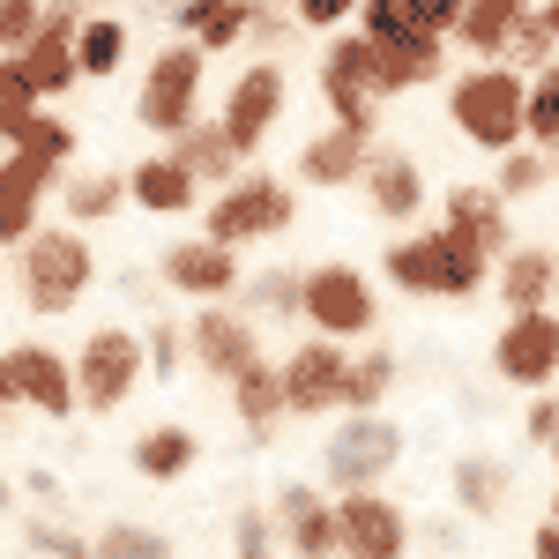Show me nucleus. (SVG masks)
Listing matches in <instances>:
<instances>
[{
	"instance_id": "f257e3e1",
	"label": "nucleus",
	"mask_w": 559,
	"mask_h": 559,
	"mask_svg": "<svg viewBox=\"0 0 559 559\" xmlns=\"http://www.w3.org/2000/svg\"><path fill=\"white\" fill-rule=\"evenodd\" d=\"M381 276L403 292V299H448V306H463V299H477V292L492 284V261L477 254V247H463L455 231L426 224V231H403V239L381 254Z\"/></svg>"
},
{
	"instance_id": "f03ea898",
	"label": "nucleus",
	"mask_w": 559,
	"mask_h": 559,
	"mask_svg": "<svg viewBox=\"0 0 559 559\" xmlns=\"http://www.w3.org/2000/svg\"><path fill=\"white\" fill-rule=\"evenodd\" d=\"M90 284H97V254H90V239L75 224H38L23 247H15V292L23 306L52 321V313H75L90 299Z\"/></svg>"
},
{
	"instance_id": "7ed1b4c3",
	"label": "nucleus",
	"mask_w": 559,
	"mask_h": 559,
	"mask_svg": "<svg viewBox=\"0 0 559 559\" xmlns=\"http://www.w3.org/2000/svg\"><path fill=\"white\" fill-rule=\"evenodd\" d=\"M448 120L463 142H477L485 157H508L522 150V120H530V75H515L508 60L492 68H463L448 83Z\"/></svg>"
},
{
	"instance_id": "20e7f679",
	"label": "nucleus",
	"mask_w": 559,
	"mask_h": 559,
	"mask_svg": "<svg viewBox=\"0 0 559 559\" xmlns=\"http://www.w3.org/2000/svg\"><path fill=\"white\" fill-rule=\"evenodd\" d=\"M403 463V426L388 418V411H344L329 440H321V492L329 500H344V492H381L388 471Z\"/></svg>"
},
{
	"instance_id": "39448f33",
	"label": "nucleus",
	"mask_w": 559,
	"mask_h": 559,
	"mask_svg": "<svg viewBox=\"0 0 559 559\" xmlns=\"http://www.w3.org/2000/svg\"><path fill=\"white\" fill-rule=\"evenodd\" d=\"M202 75H210V52L202 45H157L150 52V68H142V97H134V120H142V134H165V142H179V134L202 120Z\"/></svg>"
},
{
	"instance_id": "423d86ee",
	"label": "nucleus",
	"mask_w": 559,
	"mask_h": 559,
	"mask_svg": "<svg viewBox=\"0 0 559 559\" xmlns=\"http://www.w3.org/2000/svg\"><path fill=\"white\" fill-rule=\"evenodd\" d=\"M292 216H299V194L284 187L276 173H239L231 187H216L210 210H202V239L216 247H254V239H276V231H292Z\"/></svg>"
},
{
	"instance_id": "0eeeda50",
	"label": "nucleus",
	"mask_w": 559,
	"mask_h": 559,
	"mask_svg": "<svg viewBox=\"0 0 559 559\" xmlns=\"http://www.w3.org/2000/svg\"><path fill=\"white\" fill-rule=\"evenodd\" d=\"M299 321L313 329V336L358 350V336H373V321H381L373 276H366L358 261H313L306 284H299Z\"/></svg>"
},
{
	"instance_id": "6e6552de",
	"label": "nucleus",
	"mask_w": 559,
	"mask_h": 559,
	"mask_svg": "<svg viewBox=\"0 0 559 559\" xmlns=\"http://www.w3.org/2000/svg\"><path fill=\"white\" fill-rule=\"evenodd\" d=\"M142 381H150L142 336H134V329H120V321L90 329L83 350H75V403H83L90 418H112V411H120Z\"/></svg>"
},
{
	"instance_id": "1a4fd4ad",
	"label": "nucleus",
	"mask_w": 559,
	"mask_h": 559,
	"mask_svg": "<svg viewBox=\"0 0 559 559\" xmlns=\"http://www.w3.org/2000/svg\"><path fill=\"white\" fill-rule=\"evenodd\" d=\"M321 105H329V120H336V128H358V134H373V128H381V90H373V45L358 38V31H336V38L321 45Z\"/></svg>"
},
{
	"instance_id": "9d476101",
	"label": "nucleus",
	"mask_w": 559,
	"mask_h": 559,
	"mask_svg": "<svg viewBox=\"0 0 559 559\" xmlns=\"http://www.w3.org/2000/svg\"><path fill=\"white\" fill-rule=\"evenodd\" d=\"M492 373H500L508 388H530V395L559 388V306H537V313H500V336H492Z\"/></svg>"
},
{
	"instance_id": "9b49d317",
	"label": "nucleus",
	"mask_w": 559,
	"mask_h": 559,
	"mask_svg": "<svg viewBox=\"0 0 559 559\" xmlns=\"http://www.w3.org/2000/svg\"><path fill=\"white\" fill-rule=\"evenodd\" d=\"M284 105H292V75H284V60H247L239 68V83L224 90V134L239 142V157L254 165L261 142L276 134V120H284Z\"/></svg>"
},
{
	"instance_id": "f8f14e48",
	"label": "nucleus",
	"mask_w": 559,
	"mask_h": 559,
	"mask_svg": "<svg viewBox=\"0 0 559 559\" xmlns=\"http://www.w3.org/2000/svg\"><path fill=\"white\" fill-rule=\"evenodd\" d=\"M254 358H261V329L231 299H224V306H194V313H187V366H194L202 381L231 388Z\"/></svg>"
},
{
	"instance_id": "ddd939ff",
	"label": "nucleus",
	"mask_w": 559,
	"mask_h": 559,
	"mask_svg": "<svg viewBox=\"0 0 559 559\" xmlns=\"http://www.w3.org/2000/svg\"><path fill=\"white\" fill-rule=\"evenodd\" d=\"M418 522L388 492H344L336 500V559H411Z\"/></svg>"
},
{
	"instance_id": "4468645a",
	"label": "nucleus",
	"mask_w": 559,
	"mask_h": 559,
	"mask_svg": "<svg viewBox=\"0 0 559 559\" xmlns=\"http://www.w3.org/2000/svg\"><path fill=\"white\" fill-rule=\"evenodd\" d=\"M284 373V411L292 418H344V388H350V344H329V336H306L292 344V358L276 366Z\"/></svg>"
},
{
	"instance_id": "2eb2a0df",
	"label": "nucleus",
	"mask_w": 559,
	"mask_h": 559,
	"mask_svg": "<svg viewBox=\"0 0 559 559\" xmlns=\"http://www.w3.org/2000/svg\"><path fill=\"white\" fill-rule=\"evenodd\" d=\"M157 276H165V292H179L187 306H224L239 299V284H247V269H239V254L231 247H216V239H173L165 247V261H157Z\"/></svg>"
},
{
	"instance_id": "dca6fc26",
	"label": "nucleus",
	"mask_w": 559,
	"mask_h": 559,
	"mask_svg": "<svg viewBox=\"0 0 559 559\" xmlns=\"http://www.w3.org/2000/svg\"><path fill=\"white\" fill-rule=\"evenodd\" d=\"M8 373H15V403L23 411H38L52 426H68L83 403H75V358L52 344H15L8 350Z\"/></svg>"
},
{
	"instance_id": "f3484780",
	"label": "nucleus",
	"mask_w": 559,
	"mask_h": 559,
	"mask_svg": "<svg viewBox=\"0 0 559 559\" xmlns=\"http://www.w3.org/2000/svg\"><path fill=\"white\" fill-rule=\"evenodd\" d=\"M269 515H276V537H284L292 559H336V500H329L313 477H292V485L269 500Z\"/></svg>"
},
{
	"instance_id": "a211bd4d",
	"label": "nucleus",
	"mask_w": 559,
	"mask_h": 559,
	"mask_svg": "<svg viewBox=\"0 0 559 559\" xmlns=\"http://www.w3.org/2000/svg\"><path fill=\"white\" fill-rule=\"evenodd\" d=\"M440 231H455L463 247H477L485 261H500L515 247V216L508 202L492 194V179H463V187H448V202H440Z\"/></svg>"
},
{
	"instance_id": "6ab92c4d",
	"label": "nucleus",
	"mask_w": 559,
	"mask_h": 559,
	"mask_svg": "<svg viewBox=\"0 0 559 559\" xmlns=\"http://www.w3.org/2000/svg\"><path fill=\"white\" fill-rule=\"evenodd\" d=\"M60 165H45V157H23V150H8L0 157V247H23L31 231H38V202L60 187Z\"/></svg>"
},
{
	"instance_id": "aec40b11",
	"label": "nucleus",
	"mask_w": 559,
	"mask_h": 559,
	"mask_svg": "<svg viewBox=\"0 0 559 559\" xmlns=\"http://www.w3.org/2000/svg\"><path fill=\"white\" fill-rule=\"evenodd\" d=\"M366 202L381 224H418L426 216V173H418V157L411 150H395V142H373V165H366Z\"/></svg>"
},
{
	"instance_id": "412c9836",
	"label": "nucleus",
	"mask_w": 559,
	"mask_h": 559,
	"mask_svg": "<svg viewBox=\"0 0 559 559\" xmlns=\"http://www.w3.org/2000/svg\"><path fill=\"white\" fill-rule=\"evenodd\" d=\"M366 165H373V134H358V128H329L321 134H306L299 142V179L306 187H321V194H336V187H358L366 179Z\"/></svg>"
},
{
	"instance_id": "4be33fe9",
	"label": "nucleus",
	"mask_w": 559,
	"mask_h": 559,
	"mask_svg": "<svg viewBox=\"0 0 559 559\" xmlns=\"http://www.w3.org/2000/svg\"><path fill=\"white\" fill-rule=\"evenodd\" d=\"M492 284H500V306L508 313L559 306V254L552 247H508V254L492 261Z\"/></svg>"
},
{
	"instance_id": "5701e85b",
	"label": "nucleus",
	"mask_w": 559,
	"mask_h": 559,
	"mask_svg": "<svg viewBox=\"0 0 559 559\" xmlns=\"http://www.w3.org/2000/svg\"><path fill=\"white\" fill-rule=\"evenodd\" d=\"M128 202L142 216H194L202 210V179L165 150V157H142V165L128 173Z\"/></svg>"
},
{
	"instance_id": "b1692460",
	"label": "nucleus",
	"mask_w": 559,
	"mask_h": 559,
	"mask_svg": "<svg viewBox=\"0 0 559 559\" xmlns=\"http://www.w3.org/2000/svg\"><path fill=\"white\" fill-rule=\"evenodd\" d=\"M530 15H537V0H471L455 45L471 52L477 68H492V60H508V45H515V31L530 23Z\"/></svg>"
},
{
	"instance_id": "393cba45",
	"label": "nucleus",
	"mask_w": 559,
	"mask_h": 559,
	"mask_svg": "<svg viewBox=\"0 0 559 559\" xmlns=\"http://www.w3.org/2000/svg\"><path fill=\"white\" fill-rule=\"evenodd\" d=\"M254 15H261V0H179L173 8L179 38L202 45V52H224V45L254 38Z\"/></svg>"
},
{
	"instance_id": "a878e982",
	"label": "nucleus",
	"mask_w": 559,
	"mask_h": 559,
	"mask_svg": "<svg viewBox=\"0 0 559 559\" xmlns=\"http://www.w3.org/2000/svg\"><path fill=\"white\" fill-rule=\"evenodd\" d=\"M508 463L500 455H485V448H471V455H455V471H448V492H455V508L471 522H500V508H508Z\"/></svg>"
},
{
	"instance_id": "bb28decb",
	"label": "nucleus",
	"mask_w": 559,
	"mask_h": 559,
	"mask_svg": "<svg viewBox=\"0 0 559 559\" xmlns=\"http://www.w3.org/2000/svg\"><path fill=\"white\" fill-rule=\"evenodd\" d=\"M173 157H179L194 179H202V187H231L239 173H254V165L239 157V142L224 134V120H194V128L173 142Z\"/></svg>"
},
{
	"instance_id": "cd10ccee",
	"label": "nucleus",
	"mask_w": 559,
	"mask_h": 559,
	"mask_svg": "<svg viewBox=\"0 0 559 559\" xmlns=\"http://www.w3.org/2000/svg\"><path fill=\"white\" fill-rule=\"evenodd\" d=\"M231 418L247 426V440H276V426L292 418V411H284V373H276L269 358H254V366L231 381Z\"/></svg>"
},
{
	"instance_id": "c85d7f7f",
	"label": "nucleus",
	"mask_w": 559,
	"mask_h": 559,
	"mask_svg": "<svg viewBox=\"0 0 559 559\" xmlns=\"http://www.w3.org/2000/svg\"><path fill=\"white\" fill-rule=\"evenodd\" d=\"M128 463H134V477H150V485H179V477L202 463V432L194 426H150L128 448Z\"/></svg>"
},
{
	"instance_id": "c756f323",
	"label": "nucleus",
	"mask_w": 559,
	"mask_h": 559,
	"mask_svg": "<svg viewBox=\"0 0 559 559\" xmlns=\"http://www.w3.org/2000/svg\"><path fill=\"white\" fill-rule=\"evenodd\" d=\"M299 284H306V269H261V276H247V284H239V313H247V321H299Z\"/></svg>"
},
{
	"instance_id": "7c9ffc66",
	"label": "nucleus",
	"mask_w": 559,
	"mask_h": 559,
	"mask_svg": "<svg viewBox=\"0 0 559 559\" xmlns=\"http://www.w3.org/2000/svg\"><path fill=\"white\" fill-rule=\"evenodd\" d=\"M60 202H68V216H75V231H90V224L120 216V202H128V173H68L60 179Z\"/></svg>"
},
{
	"instance_id": "2f4dec72",
	"label": "nucleus",
	"mask_w": 559,
	"mask_h": 559,
	"mask_svg": "<svg viewBox=\"0 0 559 559\" xmlns=\"http://www.w3.org/2000/svg\"><path fill=\"white\" fill-rule=\"evenodd\" d=\"M75 60H83V83H105L128 68V23L120 15H83L75 31Z\"/></svg>"
},
{
	"instance_id": "473e14b6",
	"label": "nucleus",
	"mask_w": 559,
	"mask_h": 559,
	"mask_svg": "<svg viewBox=\"0 0 559 559\" xmlns=\"http://www.w3.org/2000/svg\"><path fill=\"white\" fill-rule=\"evenodd\" d=\"M395 350L388 344H358L350 350V388H344V411H381L388 395H395Z\"/></svg>"
},
{
	"instance_id": "72a5a7b5",
	"label": "nucleus",
	"mask_w": 559,
	"mask_h": 559,
	"mask_svg": "<svg viewBox=\"0 0 559 559\" xmlns=\"http://www.w3.org/2000/svg\"><path fill=\"white\" fill-rule=\"evenodd\" d=\"M38 112H45V97L31 83V68H23V52H0V142H15Z\"/></svg>"
},
{
	"instance_id": "f704fd0d",
	"label": "nucleus",
	"mask_w": 559,
	"mask_h": 559,
	"mask_svg": "<svg viewBox=\"0 0 559 559\" xmlns=\"http://www.w3.org/2000/svg\"><path fill=\"white\" fill-rule=\"evenodd\" d=\"M552 179H559V165L545 157V150H530V142H522V150H508V157H500V173H492V194L515 210V202H530V194H545Z\"/></svg>"
},
{
	"instance_id": "c9c22d12",
	"label": "nucleus",
	"mask_w": 559,
	"mask_h": 559,
	"mask_svg": "<svg viewBox=\"0 0 559 559\" xmlns=\"http://www.w3.org/2000/svg\"><path fill=\"white\" fill-rule=\"evenodd\" d=\"M522 142L545 150V157L559 165V60L530 75V120H522Z\"/></svg>"
},
{
	"instance_id": "e433bc0d",
	"label": "nucleus",
	"mask_w": 559,
	"mask_h": 559,
	"mask_svg": "<svg viewBox=\"0 0 559 559\" xmlns=\"http://www.w3.org/2000/svg\"><path fill=\"white\" fill-rule=\"evenodd\" d=\"M90 545H97V559H179L165 530H150V522H128V515H112L105 530H97V537H90Z\"/></svg>"
},
{
	"instance_id": "4c0bfd02",
	"label": "nucleus",
	"mask_w": 559,
	"mask_h": 559,
	"mask_svg": "<svg viewBox=\"0 0 559 559\" xmlns=\"http://www.w3.org/2000/svg\"><path fill=\"white\" fill-rule=\"evenodd\" d=\"M23 552H31V559H97V545H90L83 530H68V522L31 515V522H23Z\"/></svg>"
},
{
	"instance_id": "58836bf2",
	"label": "nucleus",
	"mask_w": 559,
	"mask_h": 559,
	"mask_svg": "<svg viewBox=\"0 0 559 559\" xmlns=\"http://www.w3.org/2000/svg\"><path fill=\"white\" fill-rule=\"evenodd\" d=\"M8 150H23V157H45V165H60V173H68V157H75V128H68L60 112H38L31 128L8 142Z\"/></svg>"
},
{
	"instance_id": "ea45409f",
	"label": "nucleus",
	"mask_w": 559,
	"mask_h": 559,
	"mask_svg": "<svg viewBox=\"0 0 559 559\" xmlns=\"http://www.w3.org/2000/svg\"><path fill=\"white\" fill-rule=\"evenodd\" d=\"M463 8H471V0H403V23H411V38L448 45L463 31Z\"/></svg>"
},
{
	"instance_id": "a19ab883",
	"label": "nucleus",
	"mask_w": 559,
	"mask_h": 559,
	"mask_svg": "<svg viewBox=\"0 0 559 559\" xmlns=\"http://www.w3.org/2000/svg\"><path fill=\"white\" fill-rule=\"evenodd\" d=\"M366 45H381V52H395V45H411V23H403V0H358V23H350Z\"/></svg>"
},
{
	"instance_id": "79ce46f5",
	"label": "nucleus",
	"mask_w": 559,
	"mask_h": 559,
	"mask_svg": "<svg viewBox=\"0 0 559 559\" xmlns=\"http://www.w3.org/2000/svg\"><path fill=\"white\" fill-rule=\"evenodd\" d=\"M552 60H559V38L545 31V15H530L515 31V45H508V68H515V75H537V68H552Z\"/></svg>"
},
{
	"instance_id": "37998d69",
	"label": "nucleus",
	"mask_w": 559,
	"mask_h": 559,
	"mask_svg": "<svg viewBox=\"0 0 559 559\" xmlns=\"http://www.w3.org/2000/svg\"><path fill=\"white\" fill-rule=\"evenodd\" d=\"M142 358H150V381H173L179 366H187V329H173V321H150Z\"/></svg>"
},
{
	"instance_id": "c03bdc74",
	"label": "nucleus",
	"mask_w": 559,
	"mask_h": 559,
	"mask_svg": "<svg viewBox=\"0 0 559 559\" xmlns=\"http://www.w3.org/2000/svg\"><path fill=\"white\" fill-rule=\"evenodd\" d=\"M292 23L313 31V38H336V31L358 23V0H292Z\"/></svg>"
},
{
	"instance_id": "a18cd8bd",
	"label": "nucleus",
	"mask_w": 559,
	"mask_h": 559,
	"mask_svg": "<svg viewBox=\"0 0 559 559\" xmlns=\"http://www.w3.org/2000/svg\"><path fill=\"white\" fill-rule=\"evenodd\" d=\"M45 31V0H0V52H23Z\"/></svg>"
},
{
	"instance_id": "49530a36",
	"label": "nucleus",
	"mask_w": 559,
	"mask_h": 559,
	"mask_svg": "<svg viewBox=\"0 0 559 559\" xmlns=\"http://www.w3.org/2000/svg\"><path fill=\"white\" fill-rule=\"evenodd\" d=\"M559 432V395H530V411H522V440L530 448H552Z\"/></svg>"
},
{
	"instance_id": "de8ad7c7",
	"label": "nucleus",
	"mask_w": 559,
	"mask_h": 559,
	"mask_svg": "<svg viewBox=\"0 0 559 559\" xmlns=\"http://www.w3.org/2000/svg\"><path fill=\"white\" fill-rule=\"evenodd\" d=\"M530 559H559V522H537L530 530Z\"/></svg>"
},
{
	"instance_id": "09e8293b",
	"label": "nucleus",
	"mask_w": 559,
	"mask_h": 559,
	"mask_svg": "<svg viewBox=\"0 0 559 559\" xmlns=\"http://www.w3.org/2000/svg\"><path fill=\"white\" fill-rule=\"evenodd\" d=\"M0 411H23L15 403V373H8V350H0Z\"/></svg>"
},
{
	"instance_id": "8fccbe9b",
	"label": "nucleus",
	"mask_w": 559,
	"mask_h": 559,
	"mask_svg": "<svg viewBox=\"0 0 559 559\" xmlns=\"http://www.w3.org/2000/svg\"><path fill=\"white\" fill-rule=\"evenodd\" d=\"M0 515H15V477L0 471Z\"/></svg>"
},
{
	"instance_id": "3c124183",
	"label": "nucleus",
	"mask_w": 559,
	"mask_h": 559,
	"mask_svg": "<svg viewBox=\"0 0 559 559\" xmlns=\"http://www.w3.org/2000/svg\"><path fill=\"white\" fill-rule=\"evenodd\" d=\"M537 15H545V31H552V38H559V0H545V8H537Z\"/></svg>"
},
{
	"instance_id": "603ef678",
	"label": "nucleus",
	"mask_w": 559,
	"mask_h": 559,
	"mask_svg": "<svg viewBox=\"0 0 559 559\" xmlns=\"http://www.w3.org/2000/svg\"><path fill=\"white\" fill-rule=\"evenodd\" d=\"M545 455H552V471H559V432H552V448H545Z\"/></svg>"
},
{
	"instance_id": "864d4df0",
	"label": "nucleus",
	"mask_w": 559,
	"mask_h": 559,
	"mask_svg": "<svg viewBox=\"0 0 559 559\" xmlns=\"http://www.w3.org/2000/svg\"><path fill=\"white\" fill-rule=\"evenodd\" d=\"M545 522H559V485H552V515H545Z\"/></svg>"
},
{
	"instance_id": "5fc2aeb1",
	"label": "nucleus",
	"mask_w": 559,
	"mask_h": 559,
	"mask_svg": "<svg viewBox=\"0 0 559 559\" xmlns=\"http://www.w3.org/2000/svg\"><path fill=\"white\" fill-rule=\"evenodd\" d=\"M426 559H448V552H426Z\"/></svg>"
},
{
	"instance_id": "6e6d98bb",
	"label": "nucleus",
	"mask_w": 559,
	"mask_h": 559,
	"mask_svg": "<svg viewBox=\"0 0 559 559\" xmlns=\"http://www.w3.org/2000/svg\"><path fill=\"white\" fill-rule=\"evenodd\" d=\"M552 254H559V247H552Z\"/></svg>"
}]
</instances>
